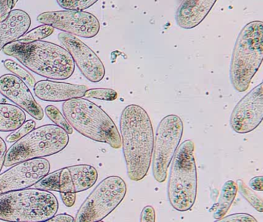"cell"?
I'll return each mask as SVG.
<instances>
[{
	"label": "cell",
	"mask_w": 263,
	"mask_h": 222,
	"mask_svg": "<svg viewBox=\"0 0 263 222\" xmlns=\"http://www.w3.org/2000/svg\"><path fill=\"white\" fill-rule=\"evenodd\" d=\"M120 128L127 176L139 181L146 177L152 163L155 137L152 120L144 108L130 104L121 113Z\"/></svg>",
	"instance_id": "cell-1"
},
{
	"label": "cell",
	"mask_w": 263,
	"mask_h": 222,
	"mask_svg": "<svg viewBox=\"0 0 263 222\" xmlns=\"http://www.w3.org/2000/svg\"><path fill=\"white\" fill-rule=\"evenodd\" d=\"M3 51L32 72L45 78L67 80L74 72L75 63L68 51L50 42L23 43L16 40L4 46Z\"/></svg>",
	"instance_id": "cell-2"
},
{
	"label": "cell",
	"mask_w": 263,
	"mask_h": 222,
	"mask_svg": "<svg viewBox=\"0 0 263 222\" xmlns=\"http://www.w3.org/2000/svg\"><path fill=\"white\" fill-rule=\"evenodd\" d=\"M62 109L70 126L84 137L107 143L115 149L122 146L121 134L113 120L96 103L80 97L64 101Z\"/></svg>",
	"instance_id": "cell-3"
},
{
	"label": "cell",
	"mask_w": 263,
	"mask_h": 222,
	"mask_svg": "<svg viewBox=\"0 0 263 222\" xmlns=\"http://www.w3.org/2000/svg\"><path fill=\"white\" fill-rule=\"evenodd\" d=\"M263 59V23L253 21L243 27L235 42L230 64L231 83L242 92L250 86Z\"/></svg>",
	"instance_id": "cell-4"
},
{
	"label": "cell",
	"mask_w": 263,
	"mask_h": 222,
	"mask_svg": "<svg viewBox=\"0 0 263 222\" xmlns=\"http://www.w3.org/2000/svg\"><path fill=\"white\" fill-rule=\"evenodd\" d=\"M58 208L56 196L46 190L26 188L0 194V220L48 221Z\"/></svg>",
	"instance_id": "cell-5"
},
{
	"label": "cell",
	"mask_w": 263,
	"mask_h": 222,
	"mask_svg": "<svg viewBox=\"0 0 263 222\" xmlns=\"http://www.w3.org/2000/svg\"><path fill=\"white\" fill-rule=\"evenodd\" d=\"M195 143L186 140L180 144L172 160L167 197L174 209L184 212L195 205L198 188Z\"/></svg>",
	"instance_id": "cell-6"
},
{
	"label": "cell",
	"mask_w": 263,
	"mask_h": 222,
	"mask_svg": "<svg viewBox=\"0 0 263 222\" xmlns=\"http://www.w3.org/2000/svg\"><path fill=\"white\" fill-rule=\"evenodd\" d=\"M69 140V134L57 125L47 124L34 128L9 148L6 153L4 165L11 166L24 160L58 154L68 145Z\"/></svg>",
	"instance_id": "cell-7"
},
{
	"label": "cell",
	"mask_w": 263,
	"mask_h": 222,
	"mask_svg": "<svg viewBox=\"0 0 263 222\" xmlns=\"http://www.w3.org/2000/svg\"><path fill=\"white\" fill-rule=\"evenodd\" d=\"M125 181L118 176L106 177L90 193L77 213L75 221H100L122 202L127 194Z\"/></svg>",
	"instance_id": "cell-8"
},
{
	"label": "cell",
	"mask_w": 263,
	"mask_h": 222,
	"mask_svg": "<svg viewBox=\"0 0 263 222\" xmlns=\"http://www.w3.org/2000/svg\"><path fill=\"white\" fill-rule=\"evenodd\" d=\"M184 133L182 120L175 114L166 116L157 127L154 137L152 173L154 178L163 183L167 178V170Z\"/></svg>",
	"instance_id": "cell-9"
},
{
	"label": "cell",
	"mask_w": 263,
	"mask_h": 222,
	"mask_svg": "<svg viewBox=\"0 0 263 222\" xmlns=\"http://www.w3.org/2000/svg\"><path fill=\"white\" fill-rule=\"evenodd\" d=\"M98 173L91 165L78 164L61 168L47 174L33 186L58 192L78 193L90 189L96 183Z\"/></svg>",
	"instance_id": "cell-10"
},
{
	"label": "cell",
	"mask_w": 263,
	"mask_h": 222,
	"mask_svg": "<svg viewBox=\"0 0 263 222\" xmlns=\"http://www.w3.org/2000/svg\"><path fill=\"white\" fill-rule=\"evenodd\" d=\"M37 21L83 38H93L100 31L99 20L93 14L85 11L65 9L43 12L38 15Z\"/></svg>",
	"instance_id": "cell-11"
},
{
	"label": "cell",
	"mask_w": 263,
	"mask_h": 222,
	"mask_svg": "<svg viewBox=\"0 0 263 222\" xmlns=\"http://www.w3.org/2000/svg\"><path fill=\"white\" fill-rule=\"evenodd\" d=\"M0 174V194L33 186L50 173L48 160L41 158L24 160Z\"/></svg>",
	"instance_id": "cell-12"
},
{
	"label": "cell",
	"mask_w": 263,
	"mask_h": 222,
	"mask_svg": "<svg viewBox=\"0 0 263 222\" xmlns=\"http://www.w3.org/2000/svg\"><path fill=\"white\" fill-rule=\"evenodd\" d=\"M263 119V83L249 91L237 103L230 116L231 128L238 134L256 129Z\"/></svg>",
	"instance_id": "cell-13"
},
{
	"label": "cell",
	"mask_w": 263,
	"mask_h": 222,
	"mask_svg": "<svg viewBox=\"0 0 263 222\" xmlns=\"http://www.w3.org/2000/svg\"><path fill=\"white\" fill-rule=\"evenodd\" d=\"M58 39L65 46L81 73L92 83H98L105 76V68L98 55L80 39L61 32Z\"/></svg>",
	"instance_id": "cell-14"
},
{
	"label": "cell",
	"mask_w": 263,
	"mask_h": 222,
	"mask_svg": "<svg viewBox=\"0 0 263 222\" xmlns=\"http://www.w3.org/2000/svg\"><path fill=\"white\" fill-rule=\"evenodd\" d=\"M0 94L36 120L44 118V109L35 100L27 83L16 76L5 74L0 77Z\"/></svg>",
	"instance_id": "cell-15"
},
{
	"label": "cell",
	"mask_w": 263,
	"mask_h": 222,
	"mask_svg": "<svg viewBox=\"0 0 263 222\" xmlns=\"http://www.w3.org/2000/svg\"><path fill=\"white\" fill-rule=\"evenodd\" d=\"M87 89L88 88L84 85L52 80H41L33 86L36 97L40 100L49 102L67 101L70 99L84 97Z\"/></svg>",
	"instance_id": "cell-16"
},
{
	"label": "cell",
	"mask_w": 263,
	"mask_h": 222,
	"mask_svg": "<svg viewBox=\"0 0 263 222\" xmlns=\"http://www.w3.org/2000/svg\"><path fill=\"white\" fill-rule=\"evenodd\" d=\"M217 0H183L175 15L177 25L193 29L204 20Z\"/></svg>",
	"instance_id": "cell-17"
},
{
	"label": "cell",
	"mask_w": 263,
	"mask_h": 222,
	"mask_svg": "<svg viewBox=\"0 0 263 222\" xmlns=\"http://www.w3.org/2000/svg\"><path fill=\"white\" fill-rule=\"evenodd\" d=\"M31 18L25 11L13 9L0 21V51L9 43L19 40L30 29Z\"/></svg>",
	"instance_id": "cell-18"
},
{
	"label": "cell",
	"mask_w": 263,
	"mask_h": 222,
	"mask_svg": "<svg viewBox=\"0 0 263 222\" xmlns=\"http://www.w3.org/2000/svg\"><path fill=\"white\" fill-rule=\"evenodd\" d=\"M25 112L19 106L0 103V132L15 131L26 121Z\"/></svg>",
	"instance_id": "cell-19"
},
{
	"label": "cell",
	"mask_w": 263,
	"mask_h": 222,
	"mask_svg": "<svg viewBox=\"0 0 263 222\" xmlns=\"http://www.w3.org/2000/svg\"><path fill=\"white\" fill-rule=\"evenodd\" d=\"M237 192H238V185L234 180H229L224 183L221 188L218 203L213 206L215 210L213 217L215 220H219L221 217L226 216L236 197Z\"/></svg>",
	"instance_id": "cell-20"
},
{
	"label": "cell",
	"mask_w": 263,
	"mask_h": 222,
	"mask_svg": "<svg viewBox=\"0 0 263 222\" xmlns=\"http://www.w3.org/2000/svg\"><path fill=\"white\" fill-rule=\"evenodd\" d=\"M54 32V28L50 25H42L34 28L30 31H27L24 35H23L18 41L23 43H30V42L42 40L47 37L50 36Z\"/></svg>",
	"instance_id": "cell-21"
},
{
	"label": "cell",
	"mask_w": 263,
	"mask_h": 222,
	"mask_svg": "<svg viewBox=\"0 0 263 222\" xmlns=\"http://www.w3.org/2000/svg\"><path fill=\"white\" fill-rule=\"evenodd\" d=\"M4 65L13 75L16 76L21 80H24L29 86L33 87L35 83H36L34 77L25 68L21 66L17 62L8 59V60H4Z\"/></svg>",
	"instance_id": "cell-22"
},
{
	"label": "cell",
	"mask_w": 263,
	"mask_h": 222,
	"mask_svg": "<svg viewBox=\"0 0 263 222\" xmlns=\"http://www.w3.org/2000/svg\"><path fill=\"white\" fill-rule=\"evenodd\" d=\"M238 190H239L240 194L243 197L255 208L258 212H262L263 211V202L262 199L257 195L252 190H251L247 185L242 180H238Z\"/></svg>",
	"instance_id": "cell-23"
},
{
	"label": "cell",
	"mask_w": 263,
	"mask_h": 222,
	"mask_svg": "<svg viewBox=\"0 0 263 222\" xmlns=\"http://www.w3.org/2000/svg\"><path fill=\"white\" fill-rule=\"evenodd\" d=\"M44 112L47 114L48 118L55 123V125L63 128L68 134H73V127L70 126V123L67 122V119L56 106H53V105H48L46 106Z\"/></svg>",
	"instance_id": "cell-24"
},
{
	"label": "cell",
	"mask_w": 263,
	"mask_h": 222,
	"mask_svg": "<svg viewBox=\"0 0 263 222\" xmlns=\"http://www.w3.org/2000/svg\"><path fill=\"white\" fill-rule=\"evenodd\" d=\"M118 94L115 89L108 88H93L88 89L85 92L84 97L86 99H97V100L114 101L118 99Z\"/></svg>",
	"instance_id": "cell-25"
},
{
	"label": "cell",
	"mask_w": 263,
	"mask_h": 222,
	"mask_svg": "<svg viewBox=\"0 0 263 222\" xmlns=\"http://www.w3.org/2000/svg\"><path fill=\"white\" fill-rule=\"evenodd\" d=\"M98 1V0H57V3L64 9L84 11Z\"/></svg>",
	"instance_id": "cell-26"
},
{
	"label": "cell",
	"mask_w": 263,
	"mask_h": 222,
	"mask_svg": "<svg viewBox=\"0 0 263 222\" xmlns=\"http://www.w3.org/2000/svg\"><path fill=\"white\" fill-rule=\"evenodd\" d=\"M35 126H36V122L34 120H27L20 127L13 131L10 135L7 136L6 140L8 143H15L24 136L27 135L32 130L34 129Z\"/></svg>",
	"instance_id": "cell-27"
},
{
	"label": "cell",
	"mask_w": 263,
	"mask_h": 222,
	"mask_svg": "<svg viewBox=\"0 0 263 222\" xmlns=\"http://www.w3.org/2000/svg\"><path fill=\"white\" fill-rule=\"evenodd\" d=\"M218 221L257 222V220L250 214H246V213H237L229 216H224L218 220Z\"/></svg>",
	"instance_id": "cell-28"
},
{
	"label": "cell",
	"mask_w": 263,
	"mask_h": 222,
	"mask_svg": "<svg viewBox=\"0 0 263 222\" xmlns=\"http://www.w3.org/2000/svg\"><path fill=\"white\" fill-rule=\"evenodd\" d=\"M140 220L142 222H155V208L152 206H146L143 208L141 213Z\"/></svg>",
	"instance_id": "cell-29"
},
{
	"label": "cell",
	"mask_w": 263,
	"mask_h": 222,
	"mask_svg": "<svg viewBox=\"0 0 263 222\" xmlns=\"http://www.w3.org/2000/svg\"><path fill=\"white\" fill-rule=\"evenodd\" d=\"M13 8L12 0H0V21L7 18Z\"/></svg>",
	"instance_id": "cell-30"
},
{
	"label": "cell",
	"mask_w": 263,
	"mask_h": 222,
	"mask_svg": "<svg viewBox=\"0 0 263 222\" xmlns=\"http://www.w3.org/2000/svg\"><path fill=\"white\" fill-rule=\"evenodd\" d=\"M61 197L64 205L69 208L73 206L76 201V193L61 192Z\"/></svg>",
	"instance_id": "cell-31"
},
{
	"label": "cell",
	"mask_w": 263,
	"mask_h": 222,
	"mask_svg": "<svg viewBox=\"0 0 263 222\" xmlns=\"http://www.w3.org/2000/svg\"><path fill=\"white\" fill-rule=\"evenodd\" d=\"M249 186L254 191H263V177L262 176H258V177H253L249 180Z\"/></svg>",
	"instance_id": "cell-32"
},
{
	"label": "cell",
	"mask_w": 263,
	"mask_h": 222,
	"mask_svg": "<svg viewBox=\"0 0 263 222\" xmlns=\"http://www.w3.org/2000/svg\"><path fill=\"white\" fill-rule=\"evenodd\" d=\"M48 221L51 222H73L75 221V218L73 217V216L70 215V214H55L54 216L51 217Z\"/></svg>",
	"instance_id": "cell-33"
},
{
	"label": "cell",
	"mask_w": 263,
	"mask_h": 222,
	"mask_svg": "<svg viewBox=\"0 0 263 222\" xmlns=\"http://www.w3.org/2000/svg\"><path fill=\"white\" fill-rule=\"evenodd\" d=\"M7 151V148L6 142L4 141L2 137H0V171H2L3 166L4 165V160H5Z\"/></svg>",
	"instance_id": "cell-34"
},
{
	"label": "cell",
	"mask_w": 263,
	"mask_h": 222,
	"mask_svg": "<svg viewBox=\"0 0 263 222\" xmlns=\"http://www.w3.org/2000/svg\"><path fill=\"white\" fill-rule=\"evenodd\" d=\"M18 1H19V0H12V3H13V7H14V6H16Z\"/></svg>",
	"instance_id": "cell-35"
}]
</instances>
